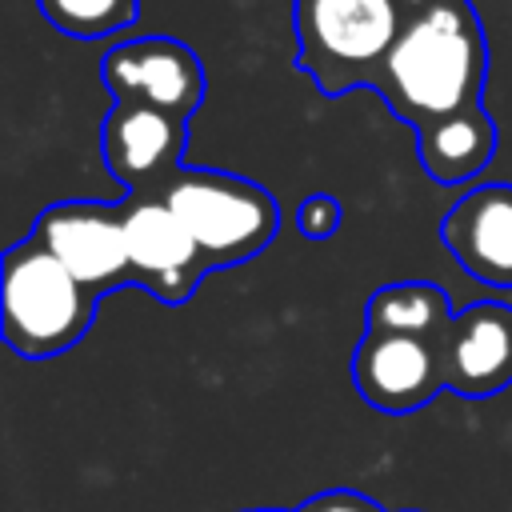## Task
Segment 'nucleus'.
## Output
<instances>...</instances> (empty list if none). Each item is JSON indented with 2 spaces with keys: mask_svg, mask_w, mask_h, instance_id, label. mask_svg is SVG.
<instances>
[{
  "mask_svg": "<svg viewBox=\"0 0 512 512\" xmlns=\"http://www.w3.org/2000/svg\"><path fill=\"white\" fill-rule=\"evenodd\" d=\"M484 76L488 40L472 0H412L372 92L420 132L440 116L480 104Z\"/></svg>",
  "mask_w": 512,
  "mask_h": 512,
  "instance_id": "1",
  "label": "nucleus"
},
{
  "mask_svg": "<svg viewBox=\"0 0 512 512\" xmlns=\"http://www.w3.org/2000/svg\"><path fill=\"white\" fill-rule=\"evenodd\" d=\"M412 0H292L296 68L324 92L372 88Z\"/></svg>",
  "mask_w": 512,
  "mask_h": 512,
  "instance_id": "2",
  "label": "nucleus"
},
{
  "mask_svg": "<svg viewBox=\"0 0 512 512\" xmlns=\"http://www.w3.org/2000/svg\"><path fill=\"white\" fill-rule=\"evenodd\" d=\"M0 304L8 348L24 360H48L84 340L100 296H92L36 236H24L4 252Z\"/></svg>",
  "mask_w": 512,
  "mask_h": 512,
  "instance_id": "3",
  "label": "nucleus"
},
{
  "mask_svg": "<svg viewBox=\"0 0 512 512\" xmlns=\"http://www.w3.org/2000/svg\"><path fill=\"white\" fill-rule=\"evenodd\" d=\"M160 196L184 220L208 268H232L252 260L272 244L280 228V208L272 192L232 172L180 168L160 188Z\"/></svg>",
  "mask_w": 512,
  "mask_h": 512,
  "instance_id": "4",
  "label": "nucleus"
},
{
  "mask_svg": "<svg viewBox=\"0 0 512 512\" xmlns=\"http://www.w3.org/2000/svg\"><path fill=\"white\" fill-rule=\"evenodd\" d=\"M28 236H36L92 296H108L132 284L120 204H96V200L48 204Z\"/></svg>",
  "mask_w": 512,
  "mask_h": 512,
  "instance_id": "5",
  "label": "nucleus"
},
{
  "mask_svg": "<svg viewBox=\"0 0 512 512\" xmlns=\"http://www.w3.org/2000/svg\"><path fill=\"white\" fill-rule=\"evenodd\" d=\"M120 208L132 284L156 296L160 304L192 300L212 268L204 264L184 220L164 204V196H124Z\"/></svg>",
  "mask_w": 512,
  "mask_h": 512,
  "instance_id": "6",
  "label": "nucleus"
},
{
  "mask_svg": "<svg viewBox=\"0 0 512 512\" xmlns=\"http://www.w3.org/2000/svg\"><path fill=\"white\" fill-rule=\"evenodd\" d=\"M100 80L116 100L148 104L184 120H192L208 92L200 56L172 36H136L112 44L100 60Z\"/></svg>",
  "mask_w": 512,
  "mask_h": 512,
  "instance_id": "7",
  "label": "nucleus"
},
{
  "mask_svg": "<svg viewBox=\"0 0 512 512\" xmlns=\"http://www.w3.org/2000/svg\"><path fill=\"white\" fill-rule=\"evenodd\" d=\"M184 140H188L184 116L132 100H116L100 128L104 164L116 176V184L128 188V196H160V188L184 168L180 164Z\"/></svg>",
  "mask_w": 512,
  "mask_h": 512,
  "instance_id": "8",
  "label": "nucleus"
},
{
  "mask_svg": "<svg viewBox=\"0 0 512 512\" xmlns=\"http://www.w3.org/2000/svg\"><path fill=\"white\" fill-rule=\"evenodd\" d=\"M352 384L364 396V404L380 412H416L448 388L440 344L420 336L364 332L360 348L352 352Z\"/></svg>",
  "mask_w": 512,
  "mask_h": 512,
  "instance_id": "9",
  "label": "nucleus"
},
{
  "mask_svg": "<svg viewBox=\"0 0 512 512\" xmlns=\"http://www.w3.org/2000/svg\"><path fill=\"white\" fill-rule=\"evenodd\" d=\"M444 384L456 396L484 400L512 384V304L480 300L452 316L444 340Z\"/></svg>",
  "mask_w": 512,
  "mask_h": 512,
  "instance_id": "10",
  "label": "nucleus"
},
{
  "mask_svg": "<svg viewBox=\"0 0 512 512\" xmlns=\"http://www.w3.org/2000/svg\"><path fill=\"white\" fill-rule=\"evenodd\" d=\"M440 244L468 276L512 288V184L464 192L440 220Z\"/></svg>",
  "mask_w": 512,
  "mask_h": 512,
  "instance_id": "11",
  "label": "nucleus"
},
{
  "mask_svg": "<svg viewBox=\"0 0 512 512\" xmlns=\"http://www.w3.org/2000/svg\"><path fill=\"white\" fill-rule=\"evenodd\" d=\"M416 152L436 184H464L480 176L496 156V124L484 104H468L416 132Z\"/></svg>",
  "mask_w": 512,
  "mask_h": 512,
  "instance_id": "12",
  "label": "nucleus"
},
{
  "mask_svg": "<svg viewBox=\"0 0 512 512\" xmlns=\"http://www.w3.org/2000/svg\"><path fill=\"white\" fill-rule=\"evenodd\" d=\"M452 300L432 280H396L368 296L364 320L368 332H392V336H420V340H444L452 324Z\"/></svg>",
  "mask_w": 512,
  "mask_h": 512,
  "instance_id": "13",
  "label": "nucleus"
},
{
  "mask_svg": "<svg viewBox=\"0 0 512 512\" xmlns=\"http://www.w3.org/2000/svg\"><path fill=\"white\" fill-rule=\"evenodd\" d=\"M44 20L76 40H100L124 32L140 16V0H36Z\"/></svg>",
  "mask_w": 512,
  "mask_h": 512,
  "instance_id": "14",
  "label": "nucleus"
},
{
  "mask_svg": "<svg viewBox=\"0 0 512 512\" xmlns=\"http://www.w3.org/2000/svg\"><path fill=\"white\" fill-rule=\"evenodd\" d=\"M296 228H300L308 240H328V236L340 228V200L328 196V192L304 196L300 208H296Z\"/></svg>",
  "mask_w": 512,
  "mask_h": 512,
  "instance_id": "15",
  "label": "nucleus"
},
{
  "mask_svg": "<svg viewBox=\"0 0 512 512\" xmlns=\"http://www.w3.org/2000/svg\"><path fill=\"white\" fill-rule=\"evenodd\" d=\"M296 512H384L376 500L360 496V492H348V488H336V492H320L312 500H304Z\"/></svg>",
  "mask_w": 512,
  "mask_h": 512,
  "instance_id": "16",
  "label": "nucleus"
},
{
  "mask_svg": "<svg viewBox=\"0 0 512 512\" xmlns=\"http://www.w3.org/2000/svg\"><path fill=\"white\" fill-rule=\"evenodd\" d=\"M248 512H280V508H248Z\"/></svg>",
  "mask_w": 512,
  "mask_h": 512,
  "instance_id": "17",
  "label": "nucleus"
}]
</instances>
